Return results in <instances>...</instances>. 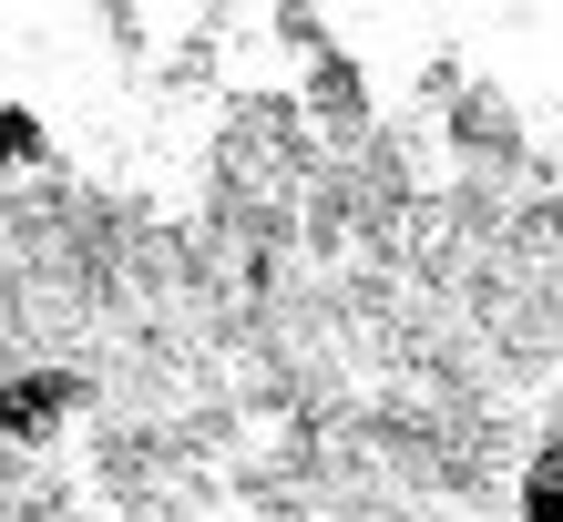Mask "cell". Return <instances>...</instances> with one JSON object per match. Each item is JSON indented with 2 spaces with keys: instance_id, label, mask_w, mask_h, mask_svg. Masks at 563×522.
Segmentation results:
<instances>
[{
  "instance_id": "1",
  "label": "cell",
  "mask_w": 563,
  "mask_h": 522,
  "mask_svg": "<svg viewBox=\"0 0 563 522\" xmlns=\"http://www.w3.org/2000/svg\"><path fill=\"white\" fill-rule=\"evenodd\" d=\"M62 410H82V379H73V369H21V379H0V441H42V431H62Z\"/></svg>"
},
{
  "instance_id": "2",
  "label": "cell",
  "mask_w": 563,
  "mask_h": 522,
  "mask_svg": "<svg viewBox=\"0 0 563 522\" xmlns=\"http://www.w3.org/2000/svg\"><path fill=\"white\" fill-rule=\"evenodd\" d=\"M522 522H563V431L533 451V471H522Z\"/></svg>"
},
{
  "instance_id": "3",
  "label": "cell",
  "mask_w": 563,
  "mask_h": 522,
  "mask_svg": "<svg viewBox=\"0 0 563 522\" xmlns=\"http://www.w3.org/2000/svg\"><path fill=\"white\" fill-rule=\"evenodd\" d=\"M31 154H42V123H31L21 103H0V175H21Z\"/></svg>"
}]
</instances>
